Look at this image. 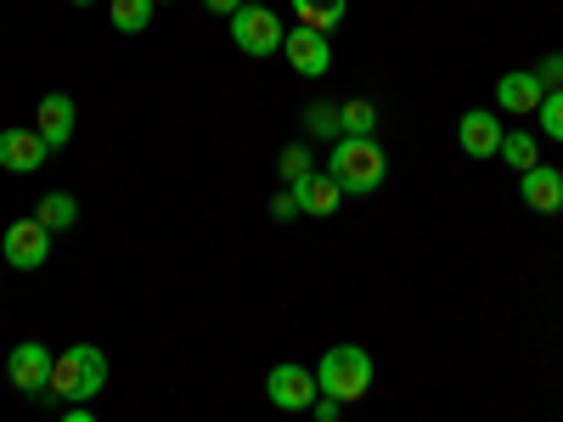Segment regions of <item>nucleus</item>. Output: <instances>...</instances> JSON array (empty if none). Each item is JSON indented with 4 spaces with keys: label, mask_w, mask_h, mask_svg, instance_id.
Wrapping results in <instances>:
<instances>
[{
    "label": "nucleus",
    "mask_w": 563,
    "mask_h": 422,
    "mask_svg": "<svg viewBox=\"0 0 563 422\" xmlns=\"http://www.w3.org/2000/svg\"><path fill=\"white\" fill-rule=\"evenodd\" d=\"M536 79H541L547 90H563V52H547L541 68H536Z\"/></svg>",
    "instance_id": "obj_23"
},
{
    "label": "nucleus",
    "mask_w": 563,
    "mask_h": 422,
    "mask_svg": "<svg viewBox=\"0 0 563 422\" xmlns=\"http://www.w3.org/2000/svg\"><path fill=\"white\" fill-rule=\"evenodd\" d=\"M158 7H169V0H158Z\"/></svg>",
    "instance_id": "obj_29"
},
{
    "label": "nucleus",
    "mask_w": 563,
    "mask_h": 422,
    "mask_svg": "<svg viewBox=\"0 0 563 422\" xmlns=\"http://www.w3.org/2000/svg\"><path fill=\"white\" fill-rule=\"evenodd\" d=\"M288 192L299 198V209H305V214H321V220H327V214H339V203H344V186H339L333 175H327V169H316V175L294 180Z\"/></svg>",
    "instance_id": "obj_14"
},
{
    "label": "nucleus",
    "mask_w": 563,
    "mask_h": 422,
    "mask_svg": "<svg viewBox=\"0 0 563 422\" xmlns=\"http://www.w3.org/2000/svg\"><path fill=\"white\" fill-rule=\"evenodd\" d=\"M339 135H378V108H372L366 97L344 102L339 108Z\"/></svg>",
    "instance_id": "obj_19"
},
{
    "label": "nucleus",
    "mask_w": 563,
    "mask_h": 422,
    "mask_svg": "<svg viewBox=\"0 0 563 422\" xmlns=\"http://www.w3.org/2000/svg\"><path fill=\"white\" fill-rule=\"evenodd\" d=\"M294 7V23L299 29H316V34H333L350 12V0H288Z\"/></svg>",
    "instance_id": "obj_15"
},
{
    "label": "nucleus",
    "mask_w": 563,
    "mask_h": 422,
    "mask_svg": "<svg viewBox=\"0 0 563 422\" xmlns=\"http://www.w3.org/2000/svg\"><path fill=\"white\" fill-rule=\"evenodd\" d=\"M327 175H333L344 192L372 198L389 180V158H384V147L372 135H339L333 141V158H327Z\"/></svg>",
    "instance_id": "obj_1"
},
{
    "label": "nucleus",
    "mask_w": 563,
    "mask_h": 422,
    "mask_svg": "<svg viewBox=\"0 0 563 422\" xmlns=\"http://www.w3.org/2000/svg\"><path fill=\"white\" fill-rule=\"evenodd\" d=\"M316 395H321L316 371H310V366H299V360H282V366H271V371H265V400H271L276 411H310V406H316Z\"/></svg>",
    "instance_id": "obj_5"
},
{
    "label": "nucleus",
    "mask_w": 563,
    "mask_h": 422,
    "mask_svg": "<svg viewBox=\"0 0 563 422\" xmlns=\"http://www.w3.org/2000/svg\"><path fill=\"white\" fill-rule=\"evenodd\" d=\"M282 57H288V68H294L299 79H327V68H333V40L294 23L288 40H282Z\"/></svg>",
    "instance_id": "obj_7"
},
{
    "label": "nucleus",
    "mask_w": 563,
    "mask_h": 422,
    "mask_svg": "<svg viewBox=\"0 0 563 422\" xmlns=\"http://www.w3.org/2000/svg\"><path fill=\"white\" fill-rule=\"evenodd\" d=\"M45 158H52V147H45V135H40V130H23V124L0 130V169L34 175V169H45Z\"/></svg>",
    "instance_id": "obj_9"
},
{
    "label": "nucleus",
    "mask_w": 563,
    "mask_h": 422,
    "mask_svg": "<svg viewBox=\"0 0 563 422\" xmlns=\"http://www.w3.org/2000/svg\"><path fill=\"white\" fill-rule=\"evenodd\" d=\"M74 119H79V108H74V97H63V90L40 97V108H34V130L45 135V147H68V141H74Z\"/></svg>",
    "instance_id": "obj_13"
},
{
    "label": "nucleus",
    "mask_w": 563,
    "mask_h": 422,
    "mask_svg": "<svg viewBox=\"0 0 563 422\" xmlns=\"http://www.w3.org/2000/svg\"><path fill=\"white\" fill-rule=\"evenodd\" d=\"M316 384H321L327 400H339V406L372 395V355L361 344H333L321 355V366H316Z\"/></svg>",
    "instance_id": "obj_3"
},
{
    "label": "nucleus",
    "mask_w": 563,
    "mask_h": 422,
    "mask_svg": "<svg viewBox=\"0 0 563 422\" xmlns=\"http://www.w3.org/2000/svg\"><path fill=\"white\" fill-rule=\"evenodd\" d=\"M282 40H288V23H282L265 0H249V7L231 18V45H238L243 57H276Z\"/></svg>",
    "instance_id": "obj_4"
},
{
    "label": "nucleus",
    "mask_w": 563,
    "mask_h": 422,
    "mask_svg": "<svg viewBox=\"0 0 563 422\" xmlns=\"http://www.w3.org/2000/svg\"><path fill=\"white\" fill-rule=\"evenodd\" d=\"M102 389H108V355L97 344H74V349L57 355V366H52V395L57 400L90 406Z\"/></svg>",
    "instance_id": "obj_2"
},
{
    "label": "nucleus",
    "mask_w": 563,
    "mask_h": 422,
    "mask_svg": "<svg viewBox=\"0 0 563 422\" xmlns=\"http://www.w3.org/2000/svg\"><path fill=\"white\" fill-rule=\"evenodd\" d=\"M501 135H507V124H501V113H490V108L462 113V124H456V141H462L467 158H496V153H501Z\"/></svg>",
    "instance_id": "obj_10"
},
{
    "label": "nucleus",
    "mask_w": 563,
    "mask_h": 422,
    "mask_svg": "<svg viewBox=\"0 0 563 422\" xmlns=\"http://www.w3.org/2000/svg\"><path fill=\"white\" fill-rule=\"evenodd\" d=\"M519 198H525L530 214H563V169H547V164L525 169L519 175Z\"/></svg>",
    "instance_id": "obj_12"
},
{
    "label": "nucleus",
    "mask_w": 563,
    "mask_h": 422,
    "mask_svg": "<svg viewBox=\"0 0 563 422\" xmlns=\"http://www.w3.org/2000/svg\"><path fill=\"white\" fill-rule=\"evenodd\" d=\"M34 220H40L45 231H68V225L79 220V198H74V192H45V198L34 203Z\"/></svg>",
    "instance_id": "obj_16"
},
{
    "label": "nucleus",
    "mask_w": 563,
    "mask_h": 422,
    "mask_svg": "<svg viewBox=\"0 0 563 422\" xmlns=\"http://www.w3.org/2000/svg\"><path fill=\"white\" fill-rule=\"evenodd\" d=\"M276 169H282V180H288V186H294V180H305V175H316L310 147H282V164H276Z\"/></svg>",
    "instance_id": "obj_22"
},
{
    "label": "nucleus",
    "mask_w": 563,
    "mask_h": 422,
    "mask_svg": "<svg viewBox=\"0 0 563 422\" xmlns=\"http://www.w3.org/2000/svg\"><path fill=\"white\" fill-rule=\"evenodd\" d=\"M496 158H507V169H519V175H525V169H536V164H541V141H536L530 130H507Z\"/></svg>",
    "instance_id": "obj_17"
},
{
    "label": "nucleus",
    "mask_w": 563,
    "mask_h": 422,
    "mask_svg": "<svg viewBox=\"0 0 563 422\" xmlns=\"http://www.w3.org/2000/svg\"><path fill=\"white\" fill-rule=\"evenodd\" d=\"M339 411H344V406H339V400H327V395H316V406H310L316 422H339Z\"/></svg>",
    "instance_id": "obj_25"
},
{
    "label": "nucleus",
    "mask_w": 563,
    "mask_h": 422,
    "mask_svg": "<svg viewBox=\"0 0 563 422\" xmlns=\"http://www.w3.org/2000/svg\"><path fill=\"white\" fill-rule=\"evenodd\" d=\"M299 214H305V209H299L294 192H276V198H271V220H299Z\"/></svg>",
    "instance_id": "obj_24"
},
{
    "label": "nucleus",
    "mask_w": 563,
    "mask_h": 422,
    "mask_svg": "<svg viewBox=\"0 0 563 422\" xmlns=\"http://www.w3.org/2000/svg\"><path fill=\"white\" fill-rule=\"evenodd\" d=\"M74 7H90V0H74Z\"/></svg>",
    "instance_id": "obj_28"
},
{
    "label": "nucleus",
    "mask_w": 563,
    "mask_h": 422,
    "mask_svg": "<svg viewBox=\"0 0 563 422\" xmlns=\"http://www.w3.org/2000/svg\"><path fill=\"white\" fill-rule=\"evenodd\" d=\"M203 7H209V12H220V18H238V12L249 7V0H203Z\"/></svg>",
    "instance_id": "obj_26"
},
{
    "label": "nucleus",
    "mask_w": 563,
    "mask_h": 422,
    "mask_svg": "<svg viewBox=\"0 0 563 422\" xmlns=\"http://www.w3.org/2000/svg\"><path fill=\"white\" fill-rule=\"evenodd\" d=\"M541 97H547V85L536 79V68H512L507 79H496V108H501V113H519V119H536Z\"/></svg>",
    "instance_id": "obj_11"
},
{
    "label": "nucleus",
    "mask_w": 563,
    "mask_h": 422,
    "mask_svg": "<svg viewBox=\"0 0 563 422\" xmlns=\"http://www.w3.org/2000/svg\"><path fill=\"white\" fill-rule=\"evenodd\" d=\"M52 366H57L52 349H45L40 338H23V344L7 355V378H12L18 395H52Z\"/></svg>",
    "instance_id": "obj_6"
},
{
    "label": "nucleus",
    "mask_w": 563,
    "mask_h": 422,
    "mask_svg": "<svg viewBox=\"0 0 563 422\" xmlns=\"http://www.w3.org/2000/svg\"><path fill=\"white\" fill-rule=\"evenodd\" d=\"M153 12H158V0H113V7H108V18H113L119 34H147Z\"/></svg>",
    "instance_id": "obj_18"
},
{
    "label": "nucleus",
    "mask_w": 563,
    "mask_h": 422,
    "mask_svg": "<svg viewBox=\"0 0 563 422\" xmlns=\"http://www.w3.org/2000/svg\"><path fill=\"white\" fill-rule=\"evenodd\" d=\"M305 130H310L316 141H321V135L339 141V108H333V102H310V108H305Z\"/></svg>",
    "instance_id": "obj_21"
},
{
    "label": "nucleus",
    "mask_w": 563,
    "mask_h": 422,
    "mask_svg": "<svg viewBox=\"0 0 563 422\" xmlns=\"http://www.w3.org/2000/svg\"><path fill=\"white\" fill-rule=\"evenodd\" d=\"M0 248H7L12 270H40L45 259H52V231H45L40 220H12L7 237H0Z\"/></svg>",
    "instance_id": "obj_8"
},
{
    "label": "nucleus",
    "mask_w": 563,
    "mask_h": 422,
    "mask_svg": "<svg viewBox=\"0 0 563 422\" xmlns=\"http://www.w3.org/2000/svg\"><path fill=\"white\" fill-rule=\"evenodd\" d=\"M536 124H541V135H547V141H563V90H547V97H541Z\"/></svg>",
    "instance_id": "obj_20"
},
{
    "label": "nucleus",
    "mask_w": 563,
    "mask_h": 422,
    "mask_svg": "<svg viewBox=\"0 0 563 422\" xmlns=\"http://www.w3.org/2000/svg\"><path fill=\"white\" fill-rule=\"evenodd\" d=\"M63 422H97V411H90V406H74V411H68Z\"/></svg>",
    "instance_id": "obj_27"
}]
</instances>
